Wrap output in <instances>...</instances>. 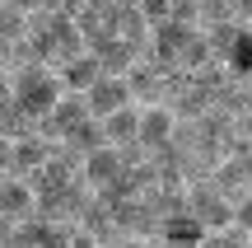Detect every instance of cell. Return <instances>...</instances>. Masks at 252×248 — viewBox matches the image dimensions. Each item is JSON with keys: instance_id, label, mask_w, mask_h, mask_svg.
I'll list each match as a JSON object with an SVG mask.
<instances>
[{"instance_id": "7c38bea8", "label": "cell", "mask_w": 252, "mask_h": 248, "mask_svg": "<svg viewBox=\"0 0 252 248\" xmlns=\"http://www.w3.org/2000/svg\"><path fill=\"white\" fill-rule=\"evenodd\" d=\"M173 131H178V117H173L168 103H154V108H145V112H140V145H145V150L168 145Z\"/></svg>"}, {"instance_id": "d4e9b609", "label": "cell", "mask_w": 252, "mask_h": 248, "mask_svg": "<svg viewBox=\"0 0 252 248\" xmlns=\"http://www.w3.org/2000/svg\"><path fill=\"white\" fill-rule=\"evenodd\" d=\"M5 9H24V14H42V9H56V0H5Z\"/></svg>"}, {"instance_id": "30bf717a", "label": "cell", "mask_w": 252, "mask_h": 248, "mask_svg": "<svg viewBox=\"0 0 252 248\" xmlns=\"http://www.w3.org/2000/svg\"><path fill=\"white\" fill-rule=\"evenodd\" d=\"M89 56H98V66H103V75H126L135 61H140V52H135L126 37L117 33H103V37H94L89 42Z\"/></svg>"}, {"instance_id": "4fadbf2b", "label": "cell", "mask_w": 252, "mask_h": 248, "mask_svg": "<svg viewBox=\"0 0 252 248\" xmlns=\"http://www.w3.org/2000/svg\"><path fill=\"white\" fill-rule=\"evenodd\" d=\"M56 75H61L65 94H89L94 84L103 80V66H98V56H89V52H84V56H75V61H65Z\"/></svg>"}, {"instance_id": "8992f818", "label": "cell", "mask_w": 252, "mask_h": 248, "mask_svg": "<svg viewBox=\"0 0 252 248\" xmlns=\"http://www.w3.org/2000/svg\"><path fill=\"white\" fill-rule=\"evenodd\" d=\"M168 75L173 71H163V66H154V61H135L131 71H126V84H131L140 108H154V103L168 99Z\"/></svg>"}, {"instance_id": "52a82bcc", "label": "cell", "mask_w": 252, "mask_h": 248, "mask_svg": "<svg viewBox=\"0 0 252 248\" xmlns=\"http://www.w3.org/2000/svg\"><path fill=\"white\" fill-rule=\"evenodd\" d=\"M0 215H5V225H24L37 215V192L28 178H5L0 183Z\"/></svg>"}, {"instance_id": "6da1fadb", "label": "cell", "mask_w": 252, "mask_h": 248, "mask_svg": "<svg viewBox=\"0 0 252 248\" xmlns=\"http://www.w3.org/2000/svg\"><path fill=\"white\" fill-rule=\"evenodd\" d=\"M5 99L14 103L24 117L42 122L47 112L65 99V84H61V75H56L52 66H28V71L5 75Z\"/></svg>"}, {"instance_id": "ac0fdd59", "label": "cell", "mask_w": 252, "mask_h": 248, "mask_svg": "<svg viewBox=\"0 0 252 248\" xmlns=\"http://www.w3.org/2000/svg\"><path fill=\"white\" fill-rule=\"evenodd\" d=\"M201 33H206V42H210V52H215V61H229V56H234V47H238V37H243V24L220 19V24H206Z\"/></svg>"}, {"instance_id": "f1b7e54d", "label": "cell", "mask_w": 252, "mask_h": 248, "mask_svg": "<svg viewBox=\"0 0 252 248\" xmlns=\"http://www.w3.org/2000/svg\"><path fill=\"white\" fill-rule=\"evenodd\" d=\"M154 248H178V244H163V239H159V244H154Z\"/></svg>"}, {"instance_id": "2e32d148", "label": "cell", "mask_w": 252, "mask_h": 248, "mask_svg": "<svg viewBox=\"0 0 252 248\" xmlns=\"http://www.w3.org/2000/svg\"><path fill=\"white\" fill-rule=\"evenodd\" d=\"M215 112H229V117H243V112H252V84L248 80H229L215 89Z\"/></svg>"}, {"instance_id": "277c9868", "label": "cell", "mask_w": 252, "mask_h": 248, "mask_svg": "<svg viewBox=\"0 0 252 248\" xmlns=\"http://www.w3.org/2000/svg\"><path fill=\"white\" fill-rule=\"evenodd\" d=\"M56 155V141L47 136H19V141H5V178H33L47 159Z\"/></svg>"}, {"instance_id": "cb8c5ba5", "label": "cell", "mask_w": 252, "mask_h": 248, "mask_svg": "<svg viewBox=\"0 0 252 248\" xmlns=\"http://www.w3.org/2000/svg\"><path fill=\"white\" fill-rule=\"evenodd\" d=\"M168 19H178V24H196V28H201V14H196V0H178Z\"/></svg>"}, {"instance_id": "e0dca14e", "label": "cell", "mask_w": 252, "mask_h": 248, "mask_svg": "<svg viewBox=\"0 0 252 248\" xmlns=\"http://www.w3.org/2000/svg\"><path fill=\"white\" fill-rule=\"evenodd\" d=\"M61 145L70 150V155H80V159H84V155H94V150H103V145H108V131H103V117H89L84 127H75L70 136L61 141Z\"/></svg>"}, {"instance_id": "ffe728a7", "label": "cell", "mask_w": 252, "mask_h": 248, "mask_svg": "<svg viewBox=\"0 0 252 248\" xmlns=\"http://www.w3.org/2000/svg\"><path fill=\"white\" fill-rule=\"evenodd\" d=\"M229 71H234L238 80H248V75H252V33H248V28H243V37H238L234 56H229Z\"/></svg>"}, {"instance_id": "9a60e30c", "label": "cell", "mask_w": 252, "mask_h": 248, "mask_svg": "<svg viewBox=\"0 0 252 248\" xmlns=\"http://www.w3.org/2000/svg\"><path fill=\"white\" fill-rule=\"evenodd\" d=\"M140 103H131V108L112 112V117H103V131H108V145H131V141H140Z\"/></svg>"}, {"instance_id": "44dd1931", "label": "cell", "mask_w": 252, "mask_h": 248, "mask_svg": "<svg viewBox=\"0 0 252 248\" xmlns=\"http://www.w3.org/2000/svg\"><path fill=\"white\" fill-rule=\"evenodd\" d=\"M196 14H201V28L220 24V19H229V0H196Z\"/></svg>"}, {"instance_id": "f546056e", "label": "cell", "mask_w": 252, "mask_h": 248, "mask_svg": "<svg viewBox=\"0 0 252 248\" xmlns=\"http://www.w3.org/2000/svg\"><path fill=\"white\" fill-rule=\"evenodd\" d=\"M248 84H252V75H248Z\"/></svg>"}, {"instance_id": "9c48e42d", "label": "cell", "mask_w": 252, "mask_h": 248, "mask_svg": "<svg viewBox=\"0 0 252 248\" xmlns=\"http://www.w3.org/2000/svg\"><path fill=\"white\" fill-rule=\"evenodd\" d=\"M84 99H89V112H94V117H112V112L131 108L135 94H131V84H126V75H103Z\"/></svg>"}, {"instance_id": "5b68a950", "label": "cell", "mask_w": 252, "mask_h": 248, "mask_svg": "<svg viewBox=\"0 0 252 248\" xmlns=\"http://www.w3.org/2000/svg\"><path fill=\"white\" fill-rule=\"evenodd\" d=\"M89 117H94V112H89V99H84V94H65V99L56 103L42 122H37V136H47V141H56V145H61V141L70 136L75 127H84Z\"/></svg>"}, {"instance_id": "83f0119b", "label": "cell", "mask_w": 252, "mask_h": 248, "mask_svg": "<svg viewBox=\"0 0 252 248\" xmlns=\"http://www.w3.org/2000/svg\"><path fill=\"white\" fill-rule=\"evenodd\" d=\"M108 248H154V239H117V244H108Z\"/></svg>"}, {"instance_id": "7402d4cb", "label": "cell", "mask_w": 252, "mask_h": 248, "mask_svg": "<svg viewBox=\"0 0 252 248\" xmlns=\"http://www.w3.org/2000/svg\"><path fill=\"white\" fill-rule=\"evenodd\" d=\"M173 5H178V0H140V9H145L150 24H163V19L173 14Z\"/></svg>"}, {"instance_id": "4316f807", "label": "cell", "mask_w": 252, "mask_h": 248, "mask_svg": "<svg viewBox=\"0 0 252 248\" xmlns=\"http://www.w3.org/2000/svg\"><path fill=\"white\" fill-rule=\"evenodd\" d=\"M238 225L252 230V192H248V202H238Z\"/></svg>"}, {"instance_id": "d6986e66", "label": "cell", "mask_w": 252, "mask_h": 248, "mask_svg": "<svg viewBox=\"0 0 252 248\" xmlns=\"http://www.w3.org/2000/svg\"><path fill=\"white\" fill-rule=\"evenodd\" d=\"M196 248H252V230H243V225H229V230H210Z\"/></svg>"}, {"instance_id": "7a4b0ae2", "label": "cell", "mask_w": 252, "mask_h": 248, "mask_svg": "<svg viewBox=\"0 0 252 248\" xmlns=\"http://www.w3.org/2000/svg\"><path fill=\"white\" fill-rule=\"evenodd\" d=\"M196 33H201L196 24H178V19H163V24H154L145 61L163 66V71H182V56H187V47H191V37H196Z\"/></svg>"}, {"instance_id": "8fae6325", "label": "cell", "mask_w": 252, "mask_h": 248, "mask_svg": "<svg viewBox=\"0 0 252 248\" xmlns=\"http://www.w3.org/2000/svg\"><path fill=\"white\" fill-rule=\"evenodd\" d=\"M75 225H80V230H84V234H94V239H98L103 248H108V244H117V239H122V234H117V215H112V206H108V202H103V197H98V192H94V197H89V202H84V211H80V220H75Z\"/></svg>"}, {"instance_id": "603a6c76", "label": "cell", "mask_w": 252, "mask_h": 248, "mask_svg": "<svg viewBox=\"0 0 252 248\" xmlns=\"http://www.w3.org/2000/svg\"><path fill=\"white\" fill-rule=\"evenodd\" d=\"M0 248H37V244H33V234H28L24 225H5V244Z\"/></svg>"}, {"instance_id": "3957f363", "label": "cell", "mask_w": 252, "mask_h": 248, "mask_svg": "<svg viewBox=\"0 0 252 248\" xmlns=\"http://www.w3.org/2000/svg\"><path fill=\"white\" fill-rule=\"evenodd\" d=\"M187 211L196 215L206 230H229V225H238V202H229L210 178L187 187Z\"/></svg>"}, {"instance_id": "ba28073f", "label": "cell", "mask_w": 252, "mask_h": 248, "mask_svg": "<svg viewBox=\"0 0 252 248\" xmlns=\"http://www.w3.org/2000/svg\"><path fill=\"white\" fill-rule=\"evenodd\" d=\"M131 174V164L122 159V150L117 145H103V150H94V155H84V183L94 187V192H103V187H112L117 178Z\"/></svg>"}, {"instance_id": "484cf974", "label": "cell", "mask_w": 252, "mask_h": 248, "mask_svg": "<svg viewBox=\"0 0 252 248\" xmlns=\"http://www.w3.org/2000/svg\"><path fill=\"white\" fill-rule=\"evenodd\" d=\"M229 19H234V24H252V0H229Z\"/></svg>"}, {"instance_id": "5bb4252c", "label": "cell", "mask_w": 252, "mask_h": 248, "mask_svg": "<svg viewBox=\"0 0 252 248\" xmlns=\"http://www.w3.org/2000/svg\"><path fill=\"white\" fill-rule=\"evenodd\" d=\"M206 234H210V230H206L191 211H178V215H168V220H163L159 239H163V244H178V248H196Z\"/></svg>"}]
</instances>
